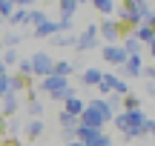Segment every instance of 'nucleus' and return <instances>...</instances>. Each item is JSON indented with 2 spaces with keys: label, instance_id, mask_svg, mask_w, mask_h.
<instances>
[{
  "label": "nucleus",
  "instance_id": "4",
  "mask_svg": "<svg viewBox=\"0 0 155 146\" xmlns=\"http://www.w3.org/2000/svg\"><path fill=\"white\" fill-rule=\"evenodd\" d=\"M0 14H12V3H0Z\"/></svg>",
  "mask_w": 155,
  "mask_h": 146
},
{
  "label": "nucleus",
  "instance_id": "2",
  "mask_svg": "<svg viewBox=\"0 0 155 146\" xmlns=\"http://www.w3.org/2000/svg\"><path fill=\"white\" fill-rule=\"evenodd\" d=\"M26 132H29L32 138H35V135H40V123H38V120H35V123H29V126H26Z\"/></svg>",
  "mask_w": 155,
  "mask_h": 146
},
{
  "label": "nucleus",
  "instance_id": "1",
  "mask_svg": "<svg viewBox=\"0 0 155 146\" xmlns=\"http://www.w3.org/2000/svg\"><path fill=\"white\" fill-rule=\"evenodd\" d=\"M15 109H17V100H15V95H6V97H3V112L9 115V112H15Z\"/></svg>",
  "mask_w": 155,
  "mask_h": 146
},
{
  "label": "nucleus",
  "instance_id": "3",
  "mask_svg": "<svg viewBox=\"0 0 155 146\" xmlns=\"http://www.w3.org/2000/svg\"><path fill=\"white\" fill-rule=\"evenodd\" d=\"M6 63H15V52H6V55H3V66H6Z\"/></svg>",
  "mask_w": 155,
  "mask_h": 146
}]
</instances>
